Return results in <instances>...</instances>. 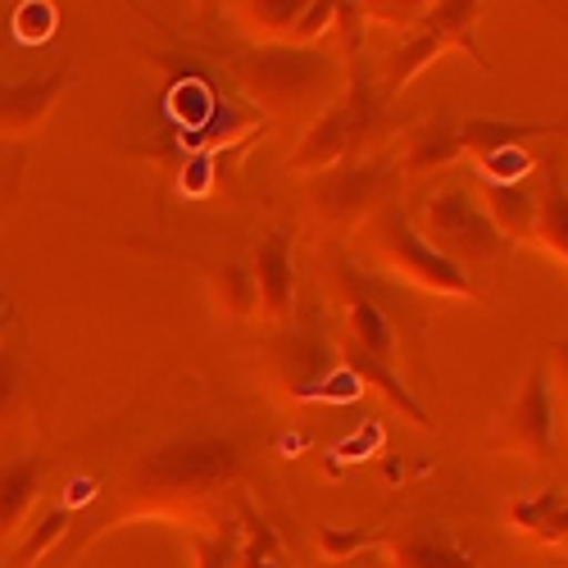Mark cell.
<instances>
[{
  "mask_svg": "<svg viewBox=\"0 0 568 568\" xmlns=\"http://www.w3.org/2000/svg\"><path fill=\"white\" fill-rule=\"evenodd\" d=\"M242 478V450L227 437H178L146 450L123 478L105 524H136L155 514H196Z\"/></svg>",
  "mask_w": 568,
  "mask_h": 568,
  "instance_id": "6da1fadb",
  "label": "cell"
},
{
  "mask_svg": "<svg viewBox=\"0 0 568 568\" xmlns=\"http://www.w3.org/2000/svg\"><path fill=\"white\" fill-rule=\"evenodd\" d=\"M232 82L277 123L310 128L346 91V69L323 45H251L227 60Z\"/></svg>",
  "mask_w": 568,
  "mask_h": 568,
  "instance_id": "7a4b0ae2",
  "label": "cell"
},
{
  "mask_svg": "<svg viewBox=\"0 0 568 568\" xmlns=\"http://www.w3.org/2000/svg\"><path fill=\"white\" fill-rule=\"evenodd\" d=\"M364 236H368V251L373 260L383 264L392 277L409 282L414 292H428L437 301H483L478 282H473L459 264H450L446 255H437L428 242L418 236V227L409 223V214L400 205H383L368 223H364Z\"/></svg>",
  "mask_w": 568,
  "mask_h": 568,
  "instance_id": "3957f363",
  "label": "cell"
},
{
  "mask_svg": "<svg viewBox=\"0 0 568 568\" xmlns=\"http://www.w3.org/2000/svg\"><path fill=\"white\" fill-rule=\"evenodd\" d=\"M478 14H483V6H473V0H442V6H428L423 23L414 32H405V41L387 55L383 73H377V97L383 101L400 97V91L433 60H442L446 51H464L487 69L478 41H473V23H478Z\"/></svg>",
  "mask_w": 568,
  "mask_h": 568,
  "instance_id": "277c9868",
  "label": "cell"
},
{
  "mask_svg": "<svg viewBox=\"0 0 568 568\" xmlns=\"http://www.w3.org/2000/svg\"><path fill=\"white\" fill-rule=\"evenodd\" d=\"M418 236L428 242L437 255H446L450 264H459L464 273L491 264L505 251V236L491 227V219L483 214V205L473 201L464 186H442V192L428 201L418 223Z\"/></svg>",
  "mask_w": 568,
  "mask_h": 568,
  "instance_id": "5b68a950",
  "label": "cell"
},
{
  "mask_svg": "<svg viewBox=\"0 0 568 568\" xmlns=\"http://www.w3.org/2000/svg\"><path fill=\"white\" fill-rule=\"evenodd\" d=\"M392 182H396V173L383 160L337 164V169L310 178V210H314V219L323 227L355 232L392 201Z\"/></svg>",
  "mask_w": 568,
  "mask_h": 568,
  "instance_id": "8992f818",
  "label": "cell"
},
{
  "mask_svg": "<svg viewBox=\"0 0 568 568\" xmlns=\"http://www.w3.org/2000/svg\"><path fill=\"white\" fill-rule=\"evenodd\" d=\"M496 450L524 455L532 464H550L555 459V392H550V364L537 359L524 392L514 396V405L500 418L496 433Z\"/></svg>",
  "mask_w": 568,
  "mask_h": 568,
  "instance_id": "52a82bcc",
  "label": "cell"
},
{
  "mask_svg": "<svg viewBox=\"0 0 568 568\" xmlns=\"http://www.w3.org/2000/svg\"><path fill=\"white\" fill-rule=\"evenodd\" d=\"M273 373L282 392L292 400H323L327 396V377L346 373L342 368V351L318 337V333H287L273 346Z\"/></svg>",
  "mask_w": 568,
  "mask_h": 568,
  "instance_id": "ba28073f",
  "label": "cell"
},
{
  "mask_svg": "<svg viewBox=\"0 0 568 568\" xmlns=\"http://www.w3.org/2000/svg\"><path fill=\"white\" fill-rule=\"evenodd\" d=\"M333 287H337V301H342V314H346V342L355 351H364L368 359L377 364H392L396 359V327L387 318V310L373 301V292L364 287V277L351 268V264H337L333 273Z\"/></svg>",
  "mask_w": 568,
  "mask_h": 568,
  "instance_id": "9c48e42d",
  "label": "cell"
},
{
  "mask_svg": "<svg viewBox=\"0 0 568 568\" xmlns=\"http://www.w3.org/2000/svg\"><path fill=\"white\" fill-rule=\"evenodd\" d=\"M251 273H255V292H260V314L268 323H292V310H296V260H292V232L287 227H273L255 246Z\"/></svg>",
  "mask_w": 568,
  "mask_h": 568,
  "instance_id": "30bf717a",
  "label": "cell"
},
{
  "mask_svg": "<svg viewBox=\"0 0 568 568\" xmlns=\"http://www.w3.org/2000/svg\"><path fill=\"white\" fill-rule=\"evenodd\" d=\"M69 69L28 78V82H0V136H32L45 119H51L55 101L69 87Z\"/></svg>",
  "mask_w": 568,
  "mask_h": 568,
  "instance_id": "8fae6325",
  "label": "cell"
},
{
  "mask_svg": "<svg viewBox=\"0 0 568 568\" xmlns=\"http://www.w3.org/2000/svg\"><path fill=\"white\" fill-rule=\"evenodd\" d=\"M346 155H351V123H346V110H342V101H337L333 110H323V114L301 132L296 151H292V160H287V173H296V178H318V173H327V169L346 164Z\"/></svg>",
  "mask_w": 568,
  "mask_h": 568,
  "instance_id": "7c38bea8",
  "label": "cell"
},
{
  "mask_svg": "<svg viewBox=\"0 0 568 568\" xmlns=\"http://www.w3.org/2000/svg\"><path fill=\"white\" fill-rule=\"evenodd\" d=\"M532 242L568 264V178L559 164V151H546L537 164V227Z\"/></svg>",
  "mask_w": 568,
  "mask_h": 568,
  "instance_id": "4fadbf2b",
  "label": "cell"
},
{
  "mask_svg": "<svg viewBox=\"0 0 568 568\" xmlns=\"http://www.w3.org/2000/svg\"><path fill=\"white\" fill-rule=\"evenodd\" d=\"M387 568H478L446 528L437 524H414L387 546Z\"/></svg>",
  "mask_w": 568,
  "mask_h": 568,
  "instance_id": "5bb4252c",
  "label": "cell"
},
{
  "mask_svg": "<svg viewBox=\"0 0 568 568\" xmlns=\"http://www.w3.org/2000/svg\"><path fill=\"white\" fill-rule=\"evenodd\" d=\"M532 136H564V123H509V119H464L459 123V146L487 164L505 151H524Z\"/></svg>",
  "mask_w": 568,
  "mask_h": 568,
  "instance_id": "9a60e30c",
  "label": "cell"
},
{
  "mask_svg": "<svg viewBox=\"0 0 568 568\" xmlns=\"http://www.w3.org/2000/svg\"><path fill=\"white\" fill-rule=\"evenodd\" d=\"M41 487H45V459L23 455V459L0 464V541L23 532Z\"/></svg>",
  "mask_w": 568,
  "mask_h": 568,
  "instance_id": "2e32d148",
  "label": "cell"
},
{
  "mask_svg": "<svg viewBox=\"0 0 568 568\" xmlns=\"http://www.w3.org/2000/svg\"><path fill=\"white\" fill-rule=\"evenodd\" d=\"M483 214L505 242H532L537 227V186L528 182H483Z\"/></svg>",
  "mask_w": 568,
  "mask_h": 568,
  "instance_id": "e0dca14e",
  "label": "cell"
},
{
  "mask_svg": "<svg viewBox=\"0 0 568 568\" xmlns=\"http://www.w3.org/2000/svg\"><path fill=\"white\" fill-rule=\"evenodd\" d=\"M337 351H342V368L355 377V383H364V387H373V392L383 396V400H392V405H396V409H400L409 423H418V428H428V433L437 428V418L418 405V396H414V392L400 383V373H396L392 364H377V359H368V355H364V351H355L351 342H342Z\"/></svg>",
  "mask_w": 568,
  "mask_h": 568,
  "instance_id": "ac0fdd59",
  "label": "cell"
},
{
  "mask_svg": "<svg viewBox=\"0 0 568 568\" xmlns=\"http://www.w3.org/2000/svg\"><path fill=\"white\" fill-rule=\"evenodd\" d=\"M301 10H305V0H236V6H227L232 23L255 45H282L292 37Z\"/></svg>",
  "mask_w": 568,
  "mask_h": 568,
  "instance_id": "d6986e66",
  "label": "cell"
},
{
  "mask_svg": "<svg viewBox=\"0 0 568 568\" xmlns=\"http://www.w3.org/2000/svg\"><path fill=\"white\" fill-rule=\"evenodd\" d=\"M459 155H464V146H459V123H450V119H428L423 128L409 132L400 164H405V173L423 178V173H437V169L455 164Z\"/></svg>",
  "mask_w": 568,
  "mask_h": 568,
  "instance_id": "ffe728a7",
  "label": "cell"
},
{
  "mask_svg": "<svg viewBox=\"0 0 568 568\" xmlns=\"http://www.w3.org/2000/svg\"><path fill=\"white\" fill-rule=\"evenodd\" d=\"M236 568H287L282 537L255 505H242V537H236Z\"/></svg>",
  "mask_w": 568,
  "mask_h": 568,
  "instance_id": "44dd1931",
  "label": "cell"
},
{
  "mask_svg": "<svg viewBox=\"0 0 568 568\" xmlns=\"http://www.w3.org/2000/svg\"><path fill=\"white\" fill-rule=\"evenodd\" d=\"M214 301H219V310H223L227 318H236V323H251V318L260 314L255 273H251L246 260H227V264H219V273H214Z\"/></svg>",
  "mask_w": 568,
  "mask_h": 568,
  "instance_id": "7402d4cb",
  "label": "cell"
},
{
  "mask_svg": "<svg viewBox=\"0 0 568 568\" xmlns=\"http://www.w3.org/2000/svg\"><path fill=\"white\" fill-rule=\"evenodd\" d=\"M69 528H73V514H69L64 505H55L51 514H41V518H37V528L19 541V550L10 555V564H14V568H32V564H41L45 555L60 546V537H64Z\"/></svg>",
  "mask_w": 568,
  "mask_h": 568,
  "instance_id": "603a6c76",
  "label": "cell"
},
{
  "mask_svg": "<svg viewBox=\"0 0 568 568\" xmlns=\"http://www.w3.org/2000/svg\"><path fill=\"white\" fill-rule=\"evenodd\" d=\"M559 505H564L559 491H541V496H528V500H514V505H509V524L524 528V532H532V537L541 541V532L550 528V518L559 514Z\"/></svg>",
  "mask_w": 568,
  "mask_h": 568,
  "instance_id": "cb8c5ba5",
  "label": "cell"
},
{
  "mask_svg": "<svg viewBox=\"0 0 568 568\" xmlns=\"http://www.w3.org/2000/svg\"><path fill=\"white\" fill-rule=\"evenodd\" d=\"M333 28H337V6H333V0H305V10L296 19L292 37L282 45H318Z\"/></svg>",
  "mask_w": 568,
  "mask_h": 568,
  "instance_id": "d4e9b609",
  "label": "cell"
},
{
  "mask_svg": "<svg viewBox=\"0 0 568 568\" xmlns=\"http://www.w3.org/2000/svg\"><path fill=\"white\" fill-rule=\"evenodd\" d=\"M196 550V568H236V528H219V532H196L192 541Z\"/></svg>",
  "mask_w": 568,
  "mask_h": 568,
  "instance_id": "484cf974",
  "label": "cell"
},
{
  "mask_svg": "<svg viewBox=\"0 0 568 568\" xmlns=\"http://www.w3.org/2000/svg\"><path fill=\"white\" fill-rule=\"evenodd\" d=\"M355 14L368 19V23H387V28L414 32L423 23V14H428V6H423V0H405V6H383V0H373V6H355Z\"/></svg>",
  "mask_w": 568,
  "mask_h": 568,
  "instance_id": "4316f807",
  "label": "cell"
},
{
  "mask_svg": "<svg viewBox=\"0 0 568 568\" xmlns=\"http://www.w3.org/2000/svg\"><path fill=\"white\" fill-rule=\"evenodd\" d=\"M383 537H373V532H351V528H323L318 532V550H323V559H355L359 550H368V546H377Z\"/></svg>",
  "mask_w": 568,
  "mask_h": 568,
  "instance_id": "83f0119b",
  "label": "cell"
},
{
  "mask_svg": "<svg viewBox=\"0 0 568 568\" xmlns=\"http://www.w3.org/2000/svg\"><path fill=\"white\" fill-rule=\"evenodd\" d=\"M19 400V359L10 351H0V418H6Z\"/></svg>",
  "mask_w": 568,
  "mask_h": 568,
  "instance_id": "f1b7e54d",
  "label": "cell"
},
{
  "mask_svg": "<svg viewBox=\"0 0 568 568\" xmlns=\"http://www.w3.org/2000/svg\"><path fill=\"white\" fill-rule=\"evenodd\" d=\"M550 383L559 387V400H564V414H568V337H559L555 351H550Z\"/></svg>",
  "mask_w": 568,
  "mask_h": 568,
  "instance_id": "f546056e",
  "label": "cell"
},
{
  "mask_svg": "<svg viewBox=\"0 0 568 568\" xmlns=\"http://www.w3.org/2000/svg\"><path fill=\"white\" fill-rule=\"evenodd\" d=\"M541 541H546V546H559V541H568V500H564V505H559V514L550 518V528L541 532Z\"/></svg>",
  "mask_w": 568,
  "mask_h": 568,
  "instance_id": "4dcf8cb0",
  "label": "cell"
},
{
  "mask_svg": "<svg viewBox=\"0 0 568 568\" xmlns=\"http://www.w3.org/2000/svg\"><path fill=\"white\" fill-rule=\"evenodd\" d=\"M6 323H10V301H6V292H0V337H6Z\"/></svg>",
  "mask_w": 568,
  "mask_h": 568,
  "instance_id": "1f68e13d",
  "label": "cell"
}]
</instances>
